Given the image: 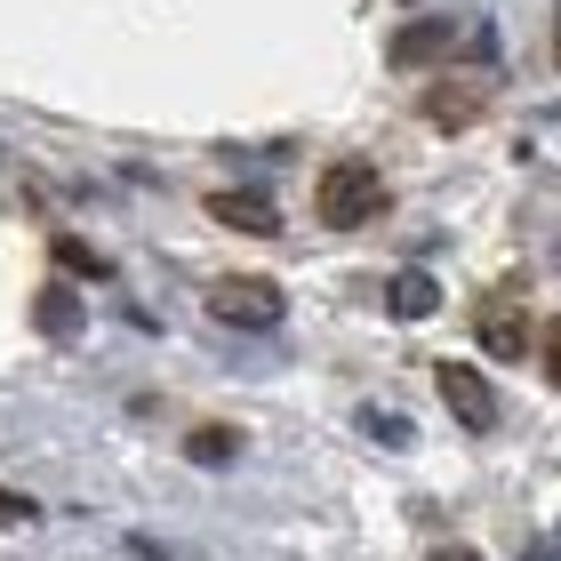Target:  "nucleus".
<instances>
[{
    "mask_svg": "<svg viewBox=\"0 0 561 561\" xmlns=\"http://www.w3.org/2000/svg\"><path fill=\"white\" fill-rule=\"evenodd\" d=\"M425 113L442 121V129H466V121H481V89H457V81H442L425 96Z\"/></svg>",
    "mask_w": 561,
    "mask_h": 561,
    "instance_id": "9",
    "label": "nucleus"
},
{
    "mask_svg": "<svg viewBox=\"0 0 561 561\" xmlns=\"http://www.w3.org/2000/svg\"><path fill=\"white\" fill-rule=\"evenodd\" d=\"M425 561H481V553H473V546H433Z\"/></svg>",
    "mask_w": 561,
    "mask_h": 561,
    "instance_id": "14",
    "label": "nucleus"
},
{
    "mask_svg": "<svg viewBox=\"0 0 561 561\" xmlns=\"http://www.w3.org/2000/svg\"><path fill=\"white\" fill-rule=\"evenodd\" d=\"M433 305H442V280L433 273H393V289H386L393 321H433Z\"/></svg>",
    "mask_w": 561,
    "mask_h": 561,
    "instance_id": "7",
    "label": "nucleus"
},
{
    "mask_svg": "<svg viewBox=\"0 0 561 561\" xmlns=\"http://www.w3.org/2000/svg\"><path fill=\"white\" fill-rule=\"evenodd\" d=\"M466 48H473V33H466L457 16H425V24H410V33H401V41L386 48V57H393L401 72H410V65H442V57H466Z\"/></svg>",
    "mask_w": 561,
    "mask_h": 561,
    "instance_id": "4",
    "label": "nucleus"
},
{
    "mask_svg": "<svg viewBox=\"0 0 561 561\" xmlns=\"http://www.w3.org/2000/svg\"><path fill=\"white\" fill-rule=\"evenodd\" d=\"M546 377L561 386V321H546Z\"/></svg>",
    "mask_w": 561,
    "mask_h": 561,
    "instance_id": "12",
    "label": "nucleus"
},
{
    "mask_svg": "<svg viewBox=\"0 0 561 561\" xmlns=\"http://www.w3.org/2000/svg\"><path fill=\"white\" fill-rule=\"evenodd\" d=\"M57 265H65V273H89V280H105V273H113V257H96V249H89V241H72V233L57 241Z\"/></svg>",
    "mask_w": 561,
    "mask_h": 561,
    "instance_id": "11",
    "label": "nucleus"
},
{
    "mask_svg": "<svg viewBox=\"0 0 561 561\" xmlns=\"http://www.w3.org/2000/svg\"><path fill=\"white\" fill-rule=\"evenodd\" d=\"M33 321L48 329V337H72V329H81V297H72L65 280H48V289H41V305H33Z\"/></svg>",
    "mask_w": 561,
    "mask_h": 561,
    "instance_id": "8",
    "label": "nucleus"
},
{
    "mask_svg": "<svg viewBox=\"0 0 561 561\" xmlns=\"http://www.w3.org/2000/svg\"><path fill=\"white\" fill-rule=\"evenodd\" d=\"M209 217H217V225H233V233H280V209H273L265 193H249V185L209 193Z\"/></svg>",
    "mask_w": 561,
    "mask_h": 561,
    "instance_id": "6",
    "label": "nucleus"
},
{
    "mask_svg": "<svg viewBox=\"0 0 561 561\" xmlns=\"http://www.w3.org/2000/svg\"><path fill=\"white\" fill-rule=\"evenodd\" d=\"M209 321H225V329H273L280 313H289V297H280V280H257V273H225V280H209Z\"/></svg>",
    "mask_w": 561,
    "mask_h": 561,
    "instance_id": "2",
    "label": "nucleus"
},
{
    "mask_svg": "<svg viewBox=\"0 0 561 561\" xmlns=\"http://www.w3.org/2000/svg\"><path fill=\"white\" fill-rule=\"evenodd\" d=\"M185 457H193V466H225V457H241V433L233 425H193L185 433Z\"/></svg>",
    "mask_w": 561,
    "mask_h": 561,
    "instance_id": "10",
    "label": "nucleus"
},
{
    "mask_svg": "<svg viewBox=\"0 0 561 561\" xmlns=\"http://www.w3.org/2000/svg\"><path fill=\"white\" fill-rule=\"evenodd\" d=\"M433 386H442L449 417L466 425V433H490V425H497V393H490V377H473L466 362H442V369H433Z\"/></svg>",
    "mask_w": 561,
    "mask_h": 561,
    "instance_id": "3",
    "label": "nucleus"
},
{
    "mask_svg": "<svg viewBox=\"0 0 561 561\" xmlns=\"http://www.w3.org/2000/svg\"><path fill=\"white\" fill-rule=\"evenodd\" d=\"M473 337L490 345L497 362H522V353L538 345V329H529V313H522L514 297H490V305H481V313H473Z\"/></svg>",
    "mask_w": 561,
    "mask_h": 561,
    "instance_id": "5",
    "label": "nucleus"
},
{
    "mask_svg": "<svg viewBox=\"0 0 561 561\" xmlns=\"http://www.w3.org/2000/svg\"><path fill=\"white\" fill-rule=\"evenodd\" d=\"M386 209H393V185L377 176V161L345 152V161L321 169V185H313V217H321V225H337V233H362V225H377Z\"/></svg>",
    "mask_w": 561,
    "mask_h": 561,
    "instance_id": "1",
    "label": "nucleus"
},
{
    "mask_svg": "<svg viewBox=\"0 0 561 561\" xmlns=\"http://www.w3.org/2000/svg\"><path fill=\"white\" fill-rule=\"evenodd\" d=\"M0 522H33V497H9V490H0Z\"/></svg>",
    "mask_w": 561,
    "mask_h": 561,
    "instance_id": "13",
    "label": "nucleus"
}]
</instances>
